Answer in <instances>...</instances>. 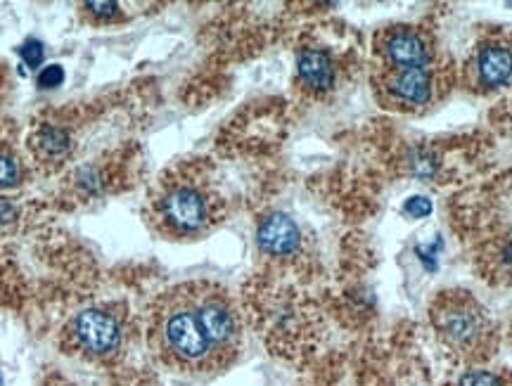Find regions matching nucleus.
Returning a JSON list of instances; mask_svg holds the SVG:
<instances>
[{"label": "nucleus", "instance_id": "obj_11", "mask_svg": "<svg viewBox=\"0 0 512 386\" xmlns=\"http://www.w3.org/2000/svg\"><path fill=\"white\" fill-rule=\"evenodd\" d=\"M31 150H34L41 159L55 162L62 159L64 154L72 150V140H69L67 131L57 126H43L38 128V133L31 138Z\"/></svg>", "mask_w": 512, "mask_h": 386}, {"label": "nucleus", "instance_id": "obj_12", "mask_svg": "<svg viewBox=\"0 0 512 386\" xmlns=\"http://www.w3.org/2000/svg\"><path fill=\"white\" fill-rule=\"evenodd\" d=\"M448 386H512V375L498 370L470 368L453 379Z\"/></svg>", "mask_w": 512, "mask_h": 386}, {"label": "nucleus", "instance_id": "obj_14", "mask_svg": "<svg viewBox=\"0 0 512 386\" xmlns=\"http://www.w3.org/2000/svg\"><path fill=\"white\" fill-rule=\"evenodd\" d=\"M19 180V166L15 159L0 154V188H10Z\"/></svg>", "mask_w": 512, "mask_h": 386}, {"label": "nucleus", "instance_id": "obj_17", "mask_svg": "<svg viewBox=\"0 0 512 386\" xmlns=\"http://www.w3.org/2000/svg\"><path fill=\"white\" fill-rule=\"evenodd\" d=\"M88 10H91L93 15L112 17L114 12H117V3H88Z\"/></svg>", "mask_w": 512, "mask_h": 386}, {"label": "nucleus", "instance_id": "obj_5", "mask_svg": "<svg viewBox=\"0 0 512 386\" xmlns=\"http://www.w3.org/2000/svg\"><path fill=\"white\" fill-rule=\"evenodd\" d=\"M467 88L475 93H494L512 86V34L491 31L472 48L463 69Z\"/></svg>", "mask_w": 512, "mask_h": 386}, {"label": "nucleus", "instance_id": "obj_15", "mask_svg": "<svg viewBox=\"0 0 512 386\" xmlns=\"http://www.w3.org/2000/svg\"><path fill=\"white\" fill-rule=\"evenodd\" d=\"M403 214L413 218H425L432 214V202L427 197H411L406 204H403Z\"/></svg>", "mask_w": 512, "mask_h": 386}, {"label": "nucleus", "instance_id": "obj_6", "mask_svg": "<svg viewBox=\"0 0 512 386\" xmlns=\"http://www.w3.org/2000/svg\"><path fill=\"white\" fill-rule=\"evenodd\" d=\"M437 62H441V57L432 31L413 24H399V27L382 29L375 36V69L425 67Z\"/></svg>", "mask_w": 512, "mask_h": 386}, {"label": "nucleus", "instance_id": "obj_8", "mask_svg": "<svg viewBox=\"0 0 512 386\" xmlns=\"http://www.w3.org/2000/svg\"><path fill=\"white\" fill-rule=\"evenodd\" d=\"M72 337L83 351L93 353V356H110L121 344L117 320L100 308H86L76 315L72 323Z\"/></svg>", "mask_w": 512, "mask_h": 386}, {"label": "nucleus", "instance_id": "obj_3", "mask_svg": "<svg viewBox=\"0 0 512 386\" xmlns=\"http://www.w3.org/2000/svg\"><path fill=\"white\" fill-rule=\"evenodd\" d=\"M157 228L171 237H197L221 221V199L204 180L176 176L164 180L152 204Z\"/></svg>", "mask_w": 512, "mask_h": 386}, {"label": "nucleus", "instance_id": "obj_10", "mask_svg": "<svg viewBox=\"0 0 512 386\" xmlns=\"http://www.w3.org/2000/svg\"><path fill=\"white\" fill-rule=\"evenodd\" d=\"M299 81L313 93H325L335 86V64L332 57L320 48H304L297 57Z\"/></svg>", "mask_w": 512, "mask_h": 386}, {"label": "nucleus", "instance_id": "obj_7", "mask_svg": "<svg viewBox=\"0 0 512 386\" xmlns=\"http://www.w3.org/2000/svg\"><path fill=\"white\" fill-rule=\"evenodd\" d=\"M475 263L482 278L494 285L512 287V225L496 223L479 237Z\"/></svg>", "mask_w": 512, "mask_h": 386}, {"label": "nucleus", "instance_id": "obj_16", "mask_svg": "<svg viewBox=\"0 0 512 386\" xmlns=\"http://www.w3.org/2000/svg\"><path fill=\"white\" fill-rule=\"evenodd\" d=\"M62 81H64V69L60 64H50V67H46L41 74H38V86L41 88H57L62 86Z\"/></svg>", "mask_w": 512, "mask_h": 386}, {"label": "nucleus", "instance_id": "obj_13", "mask_svg": "<svg viewBox=\"0 0 512 386\" xmlns=\"http://www.w3.org/2000/svg\"><path fill=\"white\" fill-rule=\"evenodd\" d=\"M19 55H22V60L27 62V67L36 69V67H41L43 57H46V50H43L41 41H27L22 48H19Z\"/></svg>", "mask_w": 512, "mask_h": 386}, {"label": "nucleus", "instance_id": "obj_4", "mask_svg": "<svg viewBox=\"0 0 512 386\" xmlns=\"http://www.w3.org/2000/svg\"><path fill=\"white\" fill-rule=\"evenodd\" d=\"M444 64H425V67H396L375 69L373 86L384 107L401 109V112H420L434 105L441 90L446 88Z\"/></svg>", "mask_w": 512, "mask_h": 386}, {"label": "nucleus", "instance_id": "obj_9", "mask_svg": "<svg viewBox=\"0 0 512 386\" xmlns=\"http://www.w3.org/2000/svg\"><path fill=\"white\" fill-rule=\"evenodd\" d=\"M259 247L271 256H292L302 244V233H299L297 223L285 214L266 216L259 225L256 233Z\"/></svg>", "mask_w": 512, "mask_h": 386}, {"label": "nucleus", "instance_id": "obj_1", "mask_svg": "<svg viewBox=\"0 0 512 386\" xmlns=\"http://www.w3.org/2000/svg\"><path fill=\"white\" fill-rule=\"evenodd\" d=\"M150 337L166 365L209 375L228 368L238 356L242 325L226 289L214 282H188L159 299Z\"/></svg>", "mask_w": 512, "mask_h": 386}, {"label": "nucleus", "instance_id": "obj_2", "mask_svg": "<svg viewBox=\"0 0 512 386\" xmlns=\"http://www.w3.org/2000/svg\"><path fill=\"white\" fill-rule=\"evenodd\" d=\"M434 332L463 360H486L496 346V325L479 301L465 289H446L430 308Z\"/></svg>", "mask_w": 512, "mask_h": 386}]
</instances>
